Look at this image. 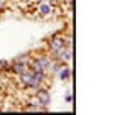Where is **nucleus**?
I'll list each match as a JSON object with an SVG mask.
<instances>
[{"label":"nucleus","instance_id":"nucleus-1","mask_svg":"<svg viewBox=\"0 0 122 115\" xmlns=\"http://www.w3.org/2000/svg\"><path fill=\"white\" fill-rule=\"evenodd\" d=\"M50 66H51L50 59L43 56V58H36V59L33 61L31 69H33V71H38V72H46V71H50Z\"/></svg>","mask_w":122,"mask_h":115},{"label":"nucleus","instance_id":"nucleus-2","mask_svg":"<svg viewBox=\"0 0 122 115\" xmlns=\"http://www.w3.org/2000/svg\"><path fill=\"white\" fill-rule=\"evenodd\" d=\"M36 99H38L40 105H43V107H48V105H50V102H51L50 92H48L46 89H38V92H36Z\"/></svg>","mask_w":122,"mask_h":115},{"label":"nucleus","instance_id":"nucleus-3","mask_svg":"<svg viewBox=\"0 0 122 115\" xmlns=\"http://www.w3.org/2000/svg\"><path fill=\"white\" fill-rule=\"evenodd\" d=\"M50 48H51V51H60L64 48V38H61V36H55V38L50 41Z\"/></svg>","mask_w":122,"mask_h":115},{"label":"nucleus","instance_id":"nucleus-4","mask_svg":"<svg viewBox=\"0 0 122 115\" xmlns=\"http://www.w3.org/2000/svg\"><path fill=\"white\" fill-rule=\"evenodd\" d=\"M56 54H58V59L60 61H64V62H69L71 61V48H68V49H60V51H56Z\"/></svg>","mask_w":122,"mask_h":115},{"label":"nucleus","instance_id":"nucleus-5","mask_svg":"<svg viewBox=\"0 0 122 115\" xmlns=\"http://www.w3.org/2000/svg\"><path fill=\"white\" fill-rule=\"evenodd\" d=\"M12 71L15 72V74H21V72H25L26 71V66H25V61L21 62V61H17L13 66H12Z\"/></svg>","mask_w":122,"mask_h":115},{"label":"nucleus","instance_id":"nucleus-6","mask_svg":"<svg viewBox=\"0 0 122 115\" xmlns=\"http://www.w3.org/2000/svg\"><path fill=\"white\" fill-rule=\"evenodd\" d=\"M20 76V82L23 84V86H26V87H30V84H31V72H21V74H18Z\"/></svg>","mask_w":122,"mask_h":115},{"label":"nucleus","instance_id":"nucleus-7","mask_svg":"<svg viewBox=\"0 0 122 115\" xmlns=\"http://www.w3.org/2000/svg\"><path fill=\"white\" fill-rule=\"evenodd\" d=\"M38 10H40L41 15H50V13H51V5H50V3H43V2H41V5H40V8H38Z\"/></svg>","mask_w":122,"mask_h":115},{"label":"nucleus","instance_id":"nucleus-8","mask_svg":"<svg viewBox=\"0 0 122 115\" xmlns=\"http://www.w3.org/2000/svg\"><path fill=\"white\" fill-rule=\"evenodd\" d=\"M69 76H71V71H69L68 67H61L60 69V79L61 81H68Z\"/></svg>","mask_w":122,"mask_h":115},{"label":"nucleus","instance_id":"nucleus-9","mask_svg":"<svg viewBox=\"0 0 122 115\" xmlns=\"http://www.w3.org/2000/svg\"><path fill=\"white\" fill-rule=\"evenodd\" d=\"M3 8V0H0V10Z\"/></svg>","mask_w":122,"mask_h":115},{"label":"nucleus","instance_id":"nucleus-10","mask_svg":"<svg viewBox=\"0 0 122 115\" xmlns=\"http://www.w3.org/2000/svg\"><path fill=\"white\" fill-rule=\"evenodd\" d=\"M38 2H40V3H41V2H45V0H38Z\"/></svg>","mask_w":122,"mask_h":115}]
</instances>
